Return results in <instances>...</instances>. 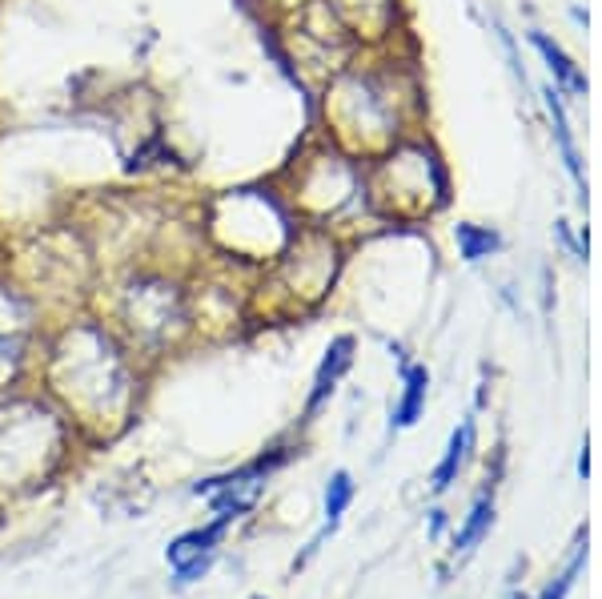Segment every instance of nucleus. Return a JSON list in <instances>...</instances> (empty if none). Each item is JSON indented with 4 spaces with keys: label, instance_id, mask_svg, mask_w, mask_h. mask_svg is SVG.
<instances>
[{
    "label": "nucleus",
    "instance_id": "11",
    "mask_svg": "<svg viewBox=\"0 0 602 599\" xmlns=\"http://www.w3.org/2000/svg\"><path fill=\"white\" fill-rule=\"evenodd\" d=\"M426 390H430L426 366H410V370H405L402 402L394 407V426H414L417 419H422V407H426Z\"/></svg>",
    "mask_w": 602,
    "mask_h": 599
},
{
    "label": "nucleus",
    "instance_id": "8",
    "mask_svg": "<svg viewBox=\"0 0 602 599\" xmlns=\"http://www.w3.org/2000/svg\"><path fill=\"white\" fill-rule=\"evenodd\" d=\"M531 45L538 48V57L546 60V69L555 73V89H567V93H575V97H587V77H582L579 65L562 53V45H555L546 33H531Z\"/></svg>",
    "mask_w": 602,
    "mask_h": 599
},
{
    "label": "nucleus",
    "instance_id": "1",
    "mask_svg": "<svg viewBox=\"0 0 602 599\" xmlns=\"http://www.w3.org/2000/svg\"><path fill=\"white\" fill-rule=\"evenodd\" d=\"M325 106H334L337 137L358 153L390 149L402 142L405 97H398L394 77L382 73H342Z\"/></svg>",
    "mask_w": 602,
    "mask_h": 599
},
{
    "label": "nucleus",
    "instance_id": "2",
    "mask_svg": "<svg viewBox=\"0 0 602 599\" xmlns=\"http://www.w3.org/2000/svg\"><path fill=\"white\" fill-rule=\"evenodd\" d=\"M374 206L398 218H422L446 206L450 181L442 169L438 153L426 142H398L382 153V162L374 165V177L366 186Z\"/></svg>",
    "mask_w": 602,
    "mask_h": 599
},
{
    "label": "nucleus",
    "instance_id": "13",
    "mask_svg": "<svg viewBox=\"0 0 602 599\" xmlns=\"http://www.w3.org/2000/svg\"><path fill=\"white\" fill-rule=\"evenodd\" d=\"M349 499H354V479H349L346 470H337L334 479H330V487H325V531L337 528V519L346 515Z\"/></svg>",
    "mask_w": 602,
    "mask_h": 599
},
{
    "label": "nucleus",
    "instance_id": "3",
    "mask_svg": "<svg viewBox=\"0 0 602 599\" xmlns=\"http://www.w3.org/2000/svg\"><path fill=\"white\" fill-rule=\"evenodd\" d=\"M281 463H286V455L257 458V463H249V467H242V470H233V475H221V479L198 482V487H193V495H205L209 503H213V511H218V519L233 523V519H242L245 511H249V507L261 499L269 470L281 467Z\"/></svg>",
    "mask_w": 602,
    "mask_h": 599
},
{
    "label": "nucleus",
    "instance_id": "10",
    "mask_svg": "<svg viewBox=\"0 0 602 599\" xmlns=\"http://www.w3.org/2000/svg\"><path fill=\"white\" fill-rule=\"evenodd\" d=\"M454 242H458V254H462L466 262H482L502 249V237L494 234L490 225H478V222L454 225Z\"/></svg>",
    "mask_w": 602,
    "mask_h": 599
},
{
    "label": "nucleus",
    "instance_id": "16",
    "mask_svg": "<svg viewBox=\"0 0 602 599\" xmlns=\"http://www.w3.org/2000/svg\"><path fill=\"white\" fill-rule=\"evenodd\" d=\"M506 599H526V596H506Z\"/></svg>",
    "mask_w": 602,
    "mask_h": 599
},
{
    "label": "nucleus",
    "instance_id": "15",
    "mask_svg": "<svg viewBox=\"0 0 602 599\" xmlns=\"http://www.w3.org/2000/svg\"><path fill=\"white\" fill-rule=\"evenodd\" d=\"M209 564H213V559H198V564L177 567V584H193V579H201L209 572Z\"/></svg>",
    "mask_w": 602,
    "mask_h": 599
},
{
    "label": "nucleus",
    "instance_id": "7",
    "mask_svg": "<svg viewBox=\"0 0 602 599\" xmlns=\"http://www.w3.org/2000/svg\"><path fill=\"white\" fill-rule=\"evenodd\" d=\"M225 519H213L209 528H201V531H189V535H181V540H174L169 543V564H174V572L177 567H186V564H198V559H213V552H218V543H221V535H225Z\"/></svg>",
    "mask_w": 602,
    "mask_h": 599
},
{
    "label": "nucleus",
    "instance_id": "6",
    "mask_svg": "<svg viewBox=\"0 0 602 599\" xmlns=\"http://www.w3.org/2000/svg\"><path fill=\"white\" fill-rule=\"evenodd\" d=\"M342 21L354 24L358 36H386L394 24V0H334Z\"/></svg>",
    "mask_w": 602,
    "mask_h": 599
},
{
    "label": "nucleus",
    "instance_id": "14",
    "mask_svg": "<svg viewBox=\"0 0 602 599\" xmlns=\"http://www.w3.org/2000/svg\"><path fill=\"white\" fill-rule=\"evenodd\" d=\"M582 564H587V547H582V543H579V552H575V559H570V567H567V572H562V576L555 579V584H550V588H546V596H543V599H567V591L575 588V579H579Z\"/></svg>",
    "mask_w": 602,
    "mask_h": 599
},
{
    "label": "nucleus",
    "instance_id": "9",
    "mask_svg": "<svg viewBox=\"0 0 602 599\" xmlns=\"http://www.w3.org/2000/svg\"><path fill=\"white\" fill-rule=\"evenodd\" d=\"M470 451H475V419H466V423L450 435V447H446L438 470H434V491H446V487L458 479V470L466 467Z\"/></svg>",
    "mask_w": 602,
    "mask_h": 599
},
{
    "label": "nucleus",
    "instance_id": "4",
    "mask_svg": "<svg viewBox=\"0 0 602 599\" xmlns=\"http://www.w3.org/2000/svg\"><path fill=\"white\" fill-rule=\"evenodd\" d=\"M349 366H354V339L342 334V339L330 342V351H325L322 366H317V375H313V390H310V411H317L330 395L337 390L342 375H346Z\"/></svg>",
    "mask_w": 602,
    "mask_h": 599
},
{
    "label": "nucleus",
    "instance_id": "12",
    "mask_svg": "<svg viewBox=\"0 0 602 599\" xmlns=\"http://www.w3.org/2000/svg\"><path fill=\"white\" fill-rule=\"evenodd\" d=\"M490 523H494V503H490V499H478L470 519H466V528L458 531V540H454V552H475L478 543H482V535L490 531Z\"/></svg>",
    "mask_w": 602,
    "mask_h": 599
},
{
    "label": "nucleus",
    "instance_id": "5",
    "mask_svg": "<svg viewBox=\"0 0 602 599\" xmlns=\"http://www.w3.org/2000/svg\"><path fill=\"white\" fill-rule=\"evenodd\" d=\"M546 109H550V118H555V142H558V153H562V162H567L570 177H575V186H579L582 201H587V177H582V157H579V145H575V133H570L567 106H562V89H555V85H546Z\"/></svg>",
    "mask_w": 602,
    "mask_h": 599
}]
</instances>
